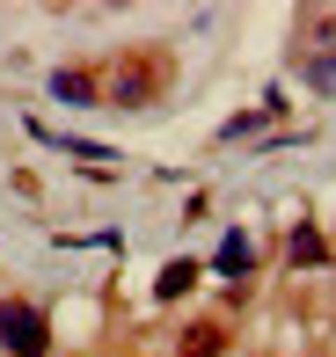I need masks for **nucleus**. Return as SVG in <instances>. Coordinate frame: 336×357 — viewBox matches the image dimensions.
Returning a JSON list of instances; mask_svg holds the SVG:
<instances>
[{"instance_id": "f257e3e1", "label": "nucleus", "mask_w": 336, "mask_h": 357, "mask_svg": "<svg viewBox=\"0 0 336 357\" xmlns=\"http://www.w3.org/2000/svg\"><path fill=\"white\" fill-rule=\"evenodd\" d=\"M0 343L15 357H44L52 350V328H44V314L29 299H0Z\"/></svg>"}, {"instance_id": "f03ea898", "label": "nucleus", "mask_w": 336, "mask_h": 357, "mask_svg": "<svg viewBox=\"0 0 336 357\" xmlns=\"http://www.w3.org/2000/svg\"><path fill=\"white\" fill-rule=\"evenodd\" d=\"M249 263H256V248H249V234H227V241H219V255H212V270H219V278H242Z\"/></svg>"}, {"instance_id": "7ed1b4c3", "label": "nucleus", "mask_w": 336, "mask_h": 357, "mask_svg": "<svg viewBox=\"0 0 336 357\" xmlns=\"http://www.w3.org/2000/svg\"><path fill=\"white\" fill-rule=\"evenodd\" d=\"M190 284H198V263H168L161 278H154V299H183Z\"/></svg>"}, {"instance_id": "20e7f679", "label": "nucleus", "mask_w": 336, "mask_h": 357, "mask_svg": "<svg viewBox=\"0 0 336 357\" xmlns=\"http://www.w3.org/2000/svg\"><path fill=\"white\" fill-rule=\"evenodd\" d=\"M293 263H329V241L314 226H293Z\"/></svg>"}, {"instance_id": "39448f33", "label": "nucleus", "mask_w": 336, "mask_h": 357, "mask_svg": "<svg viewBox=\"0 0 336 357\" xmlns=\"http://www.w3.org/2000/svg\"><path fill=\"white\" fill-rule=\"evenodd\" d=\"M219 343H227V328H212V321H205V328L183 335V357H219Z\"/></svg>"}, {"instance_id": "423d86ee", "label": "nucleus", "mask_w": 336, "mask_h": 357, "mask_svg": "<svg viewBox=\"0 0 336 357\" xmlns=\"http://www.w3.org/2000/svg\"><path fill=\"white\" fill-rule=\"evenodd\" d=\"M52 88H59V95H66V102H88V95H95V80H88V73H59V80H52Z\"/></svg>"}]
</instances>
